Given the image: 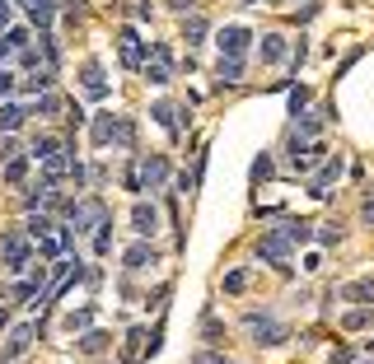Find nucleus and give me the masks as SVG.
Wrapping results in <instances>:
<instances>
[{
    "label": "nucleus",
    "instance_id": "obj_35",
    "mask_svg": "<svg viewBox=\"0 0 374 364\" xmlns=\"http://www.w3.org/2000/svg\"><path fill=\"white\" fill-rule=\"evenodd\" d=\"M47 229H52L47 215H33V220H28V234H33V238H47Z\"/></svg>",
    "mask_w": 374,
    "mask_h": 364
},
{
    "label": "nucleus",
    "instance_id": "obj_29",
    "mask_svg": "<svg viewBox=\"0 0 374 364\" xmlns=\"http://www.w3.org/2000/svg\"><path fill=\"white\" fill-rule=\"evenodd\" d=\"M140 70H145V79H150V84H169V66H160V61H155V66H150V61H145V66H140Z\"/></svg>",
    "mask_w": 374,
    "mask_h": 364
},
{
    "label": "nucleus",
    "instance_id": "obj_12",
    "mask_svg": "<svg viewBox=\"0 0 374 364\" xmlns=\"http://www.w3.org/2000/svg\"><path fill=\"white\" fill-rule=\"evenodd\" d=\"M122 61L127 66H145V42L136 38V28H122Z\"/></svg>",
    "mask_w": 374,
    "mask_h": 364
},
{
    "label": "nucleus",
    "instance_id": "obj_15",
    "mask_svg": "<svg viewBox=\"0 0 374 364\" xmlns=\"http://www.w3.org/2000/svg\"><path fill=\"white\" fill-rule=\"evenodd\" d=\"M33 337H38V327H33V322H19V327L10 332V355H24L28 346H33Z\"/></svg>",
    "mask_w": 374,
    "mask_h": 364
},
{
    "label": "nucleus",
    "instance_id": "obj_28",
    "mask_svg": "<svg viewBox=\"0 0 374 364\" xmlns=\"http://www.w3.org/2000/svg\"><path fill=\"white\" fill-rule=\"evenodd\" d=\"M365 322H370V309H351L347 317H342V327H347V332H360Z\"/></svg>",
    "mask_w": 374,
    "mask_h": 364
},
{
    "label": "nucleus",
    "instance_id": "obj_7",
    "mask_svg": "<svg viewBox=\"0 0 374 364\" xmlns=\"http://www.w3.org/2000/svg\"><path fill=\"white\" fill-rule=\"evenodd\" d=\"M132 224L140 238H155V229H160V210L150 206V201H136L132 206Z\"/></svg>",
    "mask_w": 374,
    "mask_h": 364
},
{
    "label": "nucleus",
    "instance_id": "obj_32",
    "mask_svg": "<svg viewBox=\"0 0 374 364\" xmlns=\"http://www.w3.org/2000/svg\"><path fill=\"white\" fill-rule=\"evenodd\" d=\"M304 107H309V89L299 84V89H290V112H295V117H299Z\"/></svg>",
    "mask_w": 374,
    "mask_h": 364
},
{
    "label": "nucleus",
    "instance_id": "obj_34",
    "mask_svg": "<svg viewBox=\"0 0 374 364\" xmlns=\"http://www.w3.org/2000/svg\"><path fill=\"white\" fill-rule=\"evenodd\" d=\"M5 42H10L14 52H24V47H28V33H24V28H5Z\"/></svg>",
    "mask_w": 374,
    "mask_h": 364
},
{
    "label": "nucleus",
    "instance_id": "obj_8",
    "mask_svg": "<svg viewBox=\"0 0 374 364\" xmlns=\"http://www.w3.org/2000/svg\"><path fill=\"white\" fill-rule=\"evenodd\" d=\"M5 266H10V271H24L28 266V243H24V234H14V229L5 234Z\"/></svg>",
    "mask_w": 374,
    "mask_h": 364
},
{
    "label": "nucleus",
    "instance_id": "obj_4",
    "mask_svg": "<svg viewBox=\"0 0 374 364\" xmlns=\"http://www.w3.org/2000/svg\"><path fill=\"white\" fill-rule=\"evenodd\" d=\"M136 173H140V187H145V192H160L164 182H169V159H164V155L140 159V164H136Z\"/></svg>",
    "mask_w": 374,
    "mask_h": 364
},
{
    "label": "nucleus",
    "instance_id": "obj_30",
    "mask_svg": "<svg viewBox=\"0 0 374 364\" xmlns=\"http://www.w3.org/2000/svg\"><path fill=\"white\" fill-rule=\"evenodd\" d=\"M271 173H276V164H271V155H258V159H253V182L271 178Z\"/></svg>",
    "mask_w": 374,
    "mask_h": 364
},
{
    "label": "nucleus",
    "instance_id": "obj_23",
    "mask_svg": "<svg viewBox=\"0 0 374 364\" xmlns=\"http://www.w3.org/2000/svg\"><path fill=\"white\" fill-rule=\"evenodd\" d=\"M28 112H33V117H56V112H61V99H56V94H38V103L28 107Z\"/></svg>",
    "mask_w": 374,
    "mask_h": 364
},
{
    "label": "nucleus",
    "instance_id": "obj_40",
    "mask_svg": "<svg viewBox=\"0 0 374 364\" xmlns=\"http://www.w3.org/2000/svg\"><path fill=\"white\" fill-rule=\"evenodd\" d=\"M197 364H239V360H225V355H197Z\"/></svg>",
    "mask_w": 374,
    "mask_h": 364
},
{
    "label": "nucleus",
    "instance_id": "obj_9",
    "mask_svg": "<svg viewBox=\"0 0 374 364\" xmlns=\"http://www.w3.org/2000/svg\"><path fill=\"white\" fill-rule=\"evenodd\" d=\"M243 79V56H220V66H215V84L220 89H234Z\"/></svg>",
    "mask_w": 374,
    "mask_h": 364
},
{
    "label": "nucleus",
    "instance_id": "obj_37",
    "mask_svg": "<svg viewBox=\"0 0 374 364\" xmlns=\"http://www.w3.org/2000/svg\"><path fill=\"white\" fill-rule=\"evenodd\" d=\"M14 84H19V79L10 75V70H0V99H5V94H14Z\"/></svg>",
    "mask_w": 374,
    "mask_h": 364
},
{
    "label": "nucleus",
    "instance_id": "obj_10",
    "mask_svg": "<svg viewBox=\"0 0 374 364\" xmlns=\"http://www.w3.org/2000/svg\"><path fill=\"white\" fill-rule=\"evenodd\" d=\"M122 261H127V271H150V266H155V248H150V243H132V248L122 252Z\"/></svg>",
    "mask_w": 374,
    "mask_h": 364
},
{
    "label": "nucleus",
    "instance_id": "obj_18",
    "mask_svg": "<svg viewBox=\"0 0 374 364\" xmlns=\"http://www.w3.org/2000/svg\"><path fill=\"white\" fill-rule=\"evenodd\" d=\"M258 52H262V61H281V56H286V38H281V33H262Z\"/></svg>",
    "mask_w": 374,
    "mask_h": 364
},
{
    "label": "nucleus",
    "instance_id": "obj_45",
    "mask_svg": "<svg viewBox=\"0 0 374 364\" xmlns=\"http://www.w3.org/2000/svg\"><path fill=\"white\" fill-rule=\"evenodd\" d=\"M0 364H5V360H0Z\"/></svg>",
    "mask_w": 374,
    "mask_h": 364
},
{
    "label": "nucleus",
    "instance_id": "obj_6",
    "mask_svg": "<svg viewBox=\"0 0 374 364\" xmlns=\"http://www.w3.org/2000/svg\"><path fill=\"white\" fill-rule=\"evenodd\" d=\"M80 84L89 99H108V79H103V61H84L80 66Z\"/></svg>",
    "mask_w": 374,
    "mask_h": 364
},
{
    "label": "nucleus",
    "instance_id": "obj_19",
    "mask_svg": "<svg viewBox=\"0 0 374 364\" xmlns=\"http://www.w3.org/2000/svg\"><path fill=\"white\" fill-rule=\"evenodd\" d=\"M132 140H136V127H132V117H112V145L132 150Z\"/></svg>",
    "mask_w": 374,
    "mask_h": 364
},
{
    "label": "nucleus",
    "instance_id": "obj_39",
    "mask_svg": "<svg viewBox=\"0 0 374 364\" xmlns=\"http://www.w3.org/2000/svg\"><path fill=\"white\" fill-rule=\"evenodd\" d=\"M360 220H365V224H374V196H365V206H360Z\"/></svg>",
    "mask_w": 374,
    "mask_h": 364
},
{
    "label": "nucleus",
    "instance_id": "obj_5",
    "mask_svg": "<svg viewBox=\"0 0 374 364\" xmlns=\"http://www.w3.org/2000/svg\"><path fill=\"white\" fill-rule=\"evenodd\" d=\"M342 173H347V164H342V155H332V159L319 168V173H314V182H309V196H327V187L342 178Z\"/></svg>",
    "mask_w": 374,
    "mask_h": 364
},
{
    "label": "nucleus",
    "instance_id": "obj_27",
    "mask_svg": "<svg viewBox=\"0 0 374 364\" xmlns=\"http://www.w3.org/2000/svg\"><path fill=\"white\" fill-rule=\"evenodd\" d=\"M103 346H108L103 332H84V337H80V350H84V355H99Z\"/></svg>",
    "mask_w": 374,
    "mask_h": 364
},
{
    "label": "nucleus",
    "instance_id": "obj_16",
    "mask_svg": "<svg viewBox=\"0 0 374 364\" xmlns=\"http://www.w3.org/2000/svg\"><path fill=\"white\" fill-rule=\"evenodd\" d=\"M61 150H66V145H61L56 135H38V140H33V150H28V159H38V164H42V159L61 155Z\"/></svg>",
    "mask_w": 374,
    "mask_h": 364
},
{
    "label": "nucleus",
    "instance_id": "obj_13",
    "mask_svg": "<svg viewBox=\"0 0 374 364\" xmlns=\"http://www.w3.org/2000/svg\"><path fill=\"white\" fill-rule=\"evenodd\" d=\"M342 299H351V304H365V309H370V304H374V276H360L356 285H347V289H342Z\"/></svg>",
    "mask_w": 374,
    "mask_h": 364
},
{
    "label": "nucleus",
    "instance_id": "obj_43",
    "mask_svg": "<svg viewBox=\"0 0 374 364\" xmlns=\"http://www.w3.org/2000/svg\"><path fill=\"white\" fill-rule=\"evenodd\" d=\"M243 5H262V0H243Z\"/></svg>",
    "mask_w": 374,
    "mask_h": 364
},
{
    "label": "nucleus",
    "instance_id": "obj_33",
    "mask_svg": "<svg viewBox=\"0 0 374 364\" xmlns=\"http://www.w3.org/2000/svg\"><path fill=\"white\" fill-rule=\"evenodd\" d=\"M243 285H248V271H229V276H225V289H229V294H243Z\"/></svg>",
    "mask_w": 374,
    "mask_h": 364
},
{
    "label": "nucleus",
    "instance_id": "obj_42",
    "mask_svg": "<svg viewBox=\"0 0 374 364\" xmlns=\"http://www.w3.org/2000/svg\"><path fill=\"white\" fill-rule=\"evenodd\" d=\"M14 52V47H10V42H5V38H0V61H5V56Z\"/></svg>",
    "mask_w": 374,
    "mask_h": 364
},
{
    "label": "nucleus",
    "instance_id": "obj_41",
    "mask_svg": "<svg viewBox=\"0 0 374 364\" xmlns=\"http://www.w3.org/2000/svg\"><path fill=\"white\" fill-rule=\"evenodd\" d=\"M10 14H14V10H10V0H0V28L10 24Z\"/></svg>",
    "mask_w": 374,
    "mask_h": 364
},
{
    "label": "nucleus",
    "instance_id": "obj_24",
    "mask_svg": "<svg viewBox=\"0 0 374 364\" xmlns=\"http://www.w3.org/2000/svg\"><path fill=\"white\" fill-rule=\"evenodd\" d=\"M94 322V309H80V313H66V332H89Z\"/></svg>",
    "mask_w": 374,
    "mask_h": 364
},
{
    "label": "nucleus",
    "instance_id": "obj_11",
    "mask_svg": "<svg viewBox=\"0 0 374 364\" xmlns=\"http://www.w3.org/2000/svg\"><path fill=\"white\" fill-rule=\"evenodd\" d=\"M206 33H211L206 14H197V10H192V14L183 19V38H187V47H201V42H206Z\"/></svg>",
    "mask_w": 374,
    "mask_h": 364
},
{
    "label": "nucleus",
    "instance_id": "obj_38",
    "mask_svg": "<svg viewBox=\"0 0 374 364\" xmlns=\"http://www.w3.org/2000/svg\"><path fill=\"white\" fill-rule=\"evenodd\" d=\"M169 10H178V14H192V10H197V0H169Z\"/></svg>",
    "mask_w": 374,
    "mask_h": 364
},
{
    "label": "nucleus",
    "instance_id": "obj_17",
    "mask_svg": "<svg viewBox=\"0 0 374 364\" xmlns=\"http://www.w3.org/2000/svg\"><path fill=\"white\" fill-rule=\"evenodd\" d=\"M24 117H28V107L5 103V107H0V131H5V135H10V131H19V127H24Z\"/></svg>",
    "mask_w": 374,
    "mask_h": 364
},
{
    "label": "nucleus",
    "instance_id": "obj_14",
    "mask_svg": "<svg viewBox=\"0 0 374 364\" xmlns=\"http://www.w3.org/2000/svg\"><path fill=\"white\" fill-rule=\"evenodd\" d=\"M327 117H332V107H319V112H299V131H295V135H304V140H309V135H319V127L327 122Z\"/></svg>",
    "mask_w": 374,
    "mask_h": 364
},
{
    "label": "nucleus",
    "instance_id": "obj_2",
    "mask_svg": "<svg viewBox=\"0 0 374 364\" xmlns=\"http://www.w3.org/2000/svg\"><path fill=\"white\" fill-rule=\"evenodd\" d=\"M243 327L253 332V346H281V341L290 337V327H286V322H276L271 313H248V317H243Z\"/></svg>",
    "mask_w": 374,
    "mask_h": 364
},
{
    "label": "nucleus",
    "instance_id": "obj_44",
    "mask_svg": "<svg viewBox=\"0 0 374 364\" xmlns=\"http://www.w3.org/2000/svg\"><path fill=\"white\" fill-rule=\"evenodd\" d=\"M365 364H374V360H365Z\"/></svg>",
    "mask_w": 374,
    "mask_h": 364
},
{
    "label": "nucleus",
    "instance_id": "obj_20",
    "mask_svg": "<svg viewBox=\"0 0 374 364\" xmlns=\"http://www.w3.org/2000/svg\"><path fill=\"white\" fill-rule=\"evenodd\" d=\"M150 117H155V122H160V127L178 140V112H173V103H155V112H150Z\"/></svg>",
    "mask_w": 374,
    "mask_h": 364
},
{
    "label": "nucleus",
    "instance_id": "obj_36",
    "mask_svg": "<svg viewBox=\"0 0 374 364\" xmlns=\"http://www.w3.org/2000/svg\"><path fill=\"white\" fill-rule=\"evenodd\" d=\"M220 332H225V327H220L215 317H206V322H201V337H206V341H220Z\"/></svg>",
    "mask_w": 374,
    "mask_h": 364
},
{
    "label": "nucleus",
    "instance_id": "obj_25",
    "mask_svg": "<svg viewBox=\"0 0 374 364\" xmlns=\"http://www.w3.org/2000/svg\"><path fill=\"white\" fill-rule=\"evenodd\" d=\"M28 164H33V159H28V155H14V159H10V164H5V182H19V178H24V173H28Z\"/></svg>",
    "mask_w": 374,
    "mask_h": 364
},
{
    "label": "nucleus",
    "instance_id": "obj_1",
    "mask_svg": "<svg viewBox=\"0 0 374 364\" xmlns=\"http://www.w3.org/2000/svg\"><path fill=\"white\" fill-rule=\"evenodd\" d=\"M258 257L267 261V266H276L281 276H290L295 266H290V238L281 234V229H267L262 234V243H258Z\"/></svg>",
    "mask_w": 374,
    "mask_h": 364
},
{
    "label": "nucleus",
    "instance_id": "obj_22",
    "mask_svg": "<svg viewBox=\"0 0 374 364\" xmlns=\"http://www.w3.org/2000/svg\"><path fill=\"white\" fill-rule=\"evenodd\" d=\"M24 84V94H47L52 89V70H33L28 79H19Z\"/></svg>",
    "mask_w": 374,
    "mask_h": 364
},
{
    "label": "nucleus",
    "instance_id": "obj_26",
    "mask_svg": "<svg viewBox=\"0 0 374 364\" xmlns=\"http://www.w3.org/2000/svg\"><path fill=\"white\" fill-rule=\"evenodd\" d=\"M108 140H112V117L99 112V117H94V145H108Z\"/></svg>",
    "mask_w": 374,
    "mask_h": 364
},
{
    "label": "nucleus",
    "instance_id": "obj_3",
    "mask_svg": "<svg viewBox=\"0 0 374 364\" xmlns=\"http://www.w3.org/2000/svg\"><path fill=\"white\" fill-rule=\"evenodd\" d=\"M248 42H253V33L243 24H225L220 33H215V47H220V56H243L248 52Z\"/></svg>",
    "mask_w": 374,
    "mask_h": 364
},
{
    "label": "nucleus",
    "instance_id": "obj_21",
    "mask_svg": "<svg viewBox=\"0 0 374 364\" xmlns=\"http://www.w3.org/2000/svg\"><path fill=\"white\" fill-rule=\"evenodd\" d=\"M281 234L290 238V243H309V238H314V224H304V220H286Z\"/></svg>",
    "mask_w": 374,
    "mask_h": 364
},
{
    "label": "nucleus",
    "instance_id": "obj_31",
    "mask_svg": "<svg viewBox=\"0 0 374 364\" xmlns=\"http://www.w3.org/2000/svg\"><path fill=\"white\" fill-rule=\"evenodd\" d=\"M319 243H342V220H327L319 229Z\"/></svg>",
    "mask_w": 374,
    "mask_h": 364
}]
</instances>
